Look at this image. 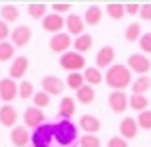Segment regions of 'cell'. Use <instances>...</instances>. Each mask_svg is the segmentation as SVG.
<instances>
[{"label":"cell","mask_w":151,"mask_h":147,"mask_svg":"<svg viewBox=\"0 0 151 147\" xmlns=\"http://www.w3.org/2000/svg\"><path fill=\"white\" fill-rule=\"evenodd\" d=\"M78 141V125L65 119L53 122V143L57 147H76Z\"/></svg>","instance_id":"cell-1"},{"label":"cell","mask_w":151,"mask_h":147,"mask_svg":"<svg viewBox=\"0 0 151 147\" xmlns=\"http://www.w3.org/2000/svg\"><path fill=\"white\" fill-rule=\"evenodd\" d=\"M104 82L112 88V92L114 90H125L129 88L131 84H133V80H131V70L123 66V63H114L112 68H108L106 74H104Z\"/></svg>","instance_id":"cell-2"},{"label":"cell","mask_w":151,"mask_h":147,"mask_svg":"<svg viewBox=\"0 0 151 147\" xmlns=\"http://www.w3.org/2000/svg\"><path fill=\"white\" fill-rule=\"evenodd\" d=\"M33 147H51L53 145V122H43L31 133Z\"/></svg>","instance_id":"cell-3"},{"label":"cell","mask_w":151,"mask_h":147,"mask_svg":"<svg viewBox=\"0 0 151 147\" xmlns=\"http://www.w3.org/2000/svg\"><path fill=\"white\" fill-rule=\"evenodd\" d=\"M59 66H61L65 72L74 74V72H80V70L86 68V59H84V55L78 53V51H68V53H63V55L59 57Z\"/></svg>","instance_id":"cell-4"},{"label":"cell","mask_w":151,"mask_h":147,"mask_svg":"<svg viewBox=\"0 0 151 147\" xmlns=\"http://www.w3.org/2000/svg\"><path fill=\"white\" fill-rule=\"evenodd\" d=\"M127 68H129L131 72L139 74V76H145V74L151 70V59H147L145 53H133V55H129Z\"/></svg>","instance_id":"cell-5"},{"label":"cell","mask_w":151,"mask_h":147,"mask_svg":"<svg viewBox=\"0 0 151 147\" xmlns=\"http://www.w3.org/2000/svg\"><path fill=\"white\" fill-rule=\"evenodd\" d=\"M70 47H74V41H72V35H68V33H57V35H53L49 39V49L53 53H59V55H63V53H68Z\"/></svg>","instance_id":"cell-6"},{"label":"cell","mask_w":151,"mask_h":147,"mask_svg":"<svg viewBox=\"0 0 151 147\" xmlns=\"http://www.w3.org/2000/svg\"><path fill=\"white\" fill-rule=\"evenodd\" d=\"M17 96H19V84L12 78H2L0 80V100H4V104H10Z\"/></svg>","instance_id":"cell-7"},{"label":"cell","mask_w":151,"mask_h":147,"mask_svg":"<svg viewBox=\"0 0 151 147\" xmlns=\"http://www.w3.org/2000/svg\"><path fill=\"white\" fill-rule=\"evenodd\" d=\"M31 37H33V31H31L27 24H19V27H14L12 33H10V43H12L14 47H25V45L31 43Z\"/></svg>","instance_id":"cell-8"},{"label":"cell","mask_w":151,"mask_h":147,"mask_svg":"<svg viewBox=\"0 0 151 147\" xmlns=\"http://www.w3.org/2000/svg\"><path fill=\"white\" fill-rule=\"evenodd\" d=\"M23 121H25L27 129H33V131H35L39 125H43V122H45V115H43V110H41V108L29 106V108H25V112H23Z\"/></svg>","instance_id":"cell-9"},{"label":"cell","mask_w":151,"mask_h":147,"mask_svg":"<svg viewBox=\"0 0 151 147\" xmlns=\"http://www.w3.org/2000/svg\"><path fill=\"white\" fill-rule=\"evenodd\" d=\"M108 106L112 108V112L121 115V112H125L129 108V96L125 92H121V90H114V92L108 94Z\"/></svg>","instance_id":"cell-10"},{"label":"cell","mask_w":151,"mask_h":147,"mask_svg":"<svg viewBox=\"0 0 151 147\" xmlns=\"http://www.w3.org/2000/svg\"><path fill=\"white\" fill-rule=\"evenodd\" d=\"M114 66V47L104 45L102 49H98L96 53V68L98 70H108Z\"/></svg>","instance_id":"cell-11"},{"label":"cell","mask_w":151,"mask_h":147,"mask_svg":"<svg viewBox=\"0 0 151 147\" xmlns=\"http://www.w3.org/2000/svg\"><path fill=\"white\" fill-rule=\"evenodd\" d=\"M27 70H29V57L19 55V57H14V59H12V63H10L8 78H12L14 82H17V80H21V82H23V76L27 74Z\"/></svg>","instance_id":"cell-12"},{"label":"cell","mask_w":151,"mask_h":147,"mask_svg":"<svg viewBox=\"0 0 151 147\" xmlns=\"http://www.w3.org/2000/svg\"><path fill=\"white\" fill-rule=\"evenodd\" d=\"M78 127H80L86 135H96V133L100 131L102 122H100V119L94 117V115H82L80 121H78Z\"/></svg>","instance_id":"cell-13"},{"label":"cell","mask_w":151,"mask_h":147,"mask_svg":"<svg viewBox=\"0 0 151 147\" xmlns=\"http://www.w3.org/2000/svg\"><path fill=\"white\" fill-rule=\"evenodd\" d=\"M41 88H43V92H47L49 96H57V94H61L63 92V88H65V84H63V80H59L57 76H45L43 80H41Z\"/></svg>","instance_id":"cell-14"},{"label":"cell","mask_w":151,"mask_h":147,"mask_svg":"<svg viewBox=\"0 0 151 147\" xmlns=\"http://www.w3.org/2000/svg\"><path fill=\"white\" fill-rule=\"evenodd\" d=\"M41 24H43L45 31H49V33H53V35H57V33H61V29L65 27V19H63L61 14L49 12V14L41 21Z\"/></svg>","instance_id":"cell-15"},{"label":"cell","mask_w":151,"mask_h":147,"mask_svg":"<svg viewBox=\"0 0 151 147\" xmlns=\"http://www.w3.org/2000/svg\"><path fill=\"white\" fill-rule=\"evenodd\" d=\"M10 141H12L14 147H29L31 145V133H29V129L23 127V125L14 127L12 133H10Z\"/></svg>","instance_id":"cell-16"},{"label":"cell","mask_w":151,"mask_h":147,"mask_svg":"<svg viewBox=\"0 0 151 147\" xmlns=\"http://www.w3.org/2000/svg\"><path fill=\"white\" fill-rule=\"evenodd\" d=\"M119 131H121V137L123 139H135L137 133H139V125H137V119H131V117H125L121 125H119Z\"/></svg>","instance_id":"cell-17"},{"label":"cell","mask_w":151,"mask_h":147,"mask_svg":"<svg viewBox=\"0 0 151 147\" xmlns=\"http://www.w3.org/2000/svg\"><path fill=\"white\" fill-rule=\"evenodd\" d=\"M84 19L80 17V14H76L72 12L68 19H65V29H68V35H74V37H80V35H84Z\"/></svg>","instance_id":"cell-18"},{"label":"cell","mask_w":151,"mask_h":147,"mask_svg":"<svg viewBox=\"0 0 151 147\" xmlns=\"http://www.w3.org/2000/svg\"><path fill=\"white\" fill-rule=\"evenodd\" d=\"M17 121H19L17 108H14L12 104H4V106L0 108V125H2V127H12V129H14Z\"/></svg>","instance_id":"cell-19"},{"label":"cell","mask_w":151,"mask_h":147,"mask_svg":"<svg viewBox=\"0 0 151 147\" xmlns=\"http://www.w3.org/2000/svg\"><path fill=\"white\" fill-rule=\"evenodd\" d=\"M74 112H76V100H74V98H70V96L61 98V102H59V119L72 121Z\"/></svg>","instance_id":"cell-20"},{"label":"cell","mask_w":151,"mask_h":147,"mask_svg":"<svg viewBox=\"0 0 151 147\" xmlns=\"http://www.w3.org/2000/svg\"><path fill=\"white\" fill-rule=\"evenodd\" d=\"M100 21H102V8L98 4L88 6V10L84 12V23L88 24V27H96Z\"/></svg>","instance_id":"cell-21"},{"label":"cell","mask_w":151,"mask_h":147,"mask_svg":"<svg viewBox=\"0 0 151 147\" xmlns=\"http://www.w3.org/2000/svg\"><path fill=\"white\" fill-rule=\"evenodd\" d=\"M92 43H94V39H92V35H88V33H84V35H80V37H76L74 39V51L78 53H86V51H90L92 49Z\"/></svg>","instance_id":"cell-22"},{"label":"cell","mask_w":151,"mask_h":147,"mask_svg":"<svg viewBox=\"0 0 151 147\" xmlns=\"http://www.w3.org/2000/svg\"><path fill=\"white\" fill-rule=\"evenodd\" d=\"M94 98H96V92H94V88L88 86V84L82 86V88L76 92V102H80V104H92Z\"/></svg>","instance_id":"cell-23"},{"label":"cell","mask_w":151,"mask_h":147,"mask_svg":"<svg viewBox=\"0 0 151 147\" xmlns=\"http://www.w3.org/2000/svg\"><path fill=\"white\" fill-rule=\"evenodd\" d=\"M129 106L133 110H139V112L149 110V98L145 96V94H133V96L129 98Z\"/></svg>","instance_id":"cell-24"},{"label":"cell","mask_w":151,"mask_h":147,"mask_svg":"<svg viewBox=\"0 0 151 147\" xmlns=\"http://www.w3.org/2000/svg\"><path fill=\"white\" fill-rule=\"evenodd\" d=\"M149 88H151V78L149 76H139V78L133 80V84H131L133 94H145Z\"/></svg>","instance_id":"cell-25"},{"label":"cell","mask_w":151,"mask_h":147,"mask_svg":"<svg viewBox=\"0 0 151 147\" xmlns=\"http://www.w3.org/2000/svg\"><path fill=\"white\" fill-rule=\"evenodd\" d=\"M84 78H86V84L88 86H96V84H100L102 80H104V76H102V72L96 68V66H92V68H86L84 70Z\"/></svg>","instance_id":"cell-26"},{"label":"cell","mask_w":151,"mask_h":147,"mask_svg":"<svg viewBox=\"0 0 151 147\" xmlns=\"http://www.w3.org/2000/svg\"><path fill=\"white\" fill-rule=\"evenodd\" d=\"M104 10H106V14H108L112 21H121V19L127 14L125 4H121V2H110V4H106Z\"/></svg>","instance_id":"cell-27"},{"label":"cell","mask_w":151,"mask_h":147,"mask_svg":"<svg viewBox=\"0 0 151 147\" xmlns=\"http://www.w3.org/2000/svg\"><path fill=\"white\" fill-rule=\"evenodd\" d=\"M19 8L14 6V4H4L2 8H0V19L4 21V23H14L17 19H19Z\"/></svg>","instance_id":"cell-28"},{"label":"cell","mask_w":151,"mask_h":147,"mask_svg":"<svg viewBox=\"0 0 151 147\" xmlns=\"http://www.w3.org/2000/svg\"><path fill=\"white\" fill-rule=\"evenodd\" d=\"M27 10H29V17L31 19H37V21L39 19L43 21L47 17V4H43V2H33V4H29Z\"/></svg>","instance_id":"cell-29"},{"label":"cell","mask_w":151,"mask_h":147,"mask_svg":"<svg viewBox=\"0 0 151 147\" xmlns=\"http://www.w3.org/2000/svg\"><path fill=\"white\" fill-rule=\"evenodd\" d=\"M65 84H68L72 90H76V92H78L82 86H86V78H84V74H82V72H74V74H70V76H68Z\"/></svg>","instance_id":"cell-30"},{"label":"cell","mask_w":151,"mask_h":147,"mask_svg":"<svg viewBox=\"0 0 151 147\" xmlns=\"http://www.w3.org/2000/svg\"><path fill=\"white\" fill-rule=\"evenodd\" d=\"M141 24L139 23H131L129 27L125 29V39L129 41V43H135V41H139L141 39Z\"/></svg>","instance_id":"cell-31"},{"label":"cell","mask_w":151,"mask_h":147,"mask_svg":"<svg viewBox=\"0 0 151 147\" xmlns=\"http://www.w3.org/2000/svg\"><path fill=\"white\" fill-rule=\"evenodd\" d=\"M14 45L12 43H8V41H2L0 43V61H10V59H14Z\"/></svg>","instance_id":"cell-32"},{"label":"cell","mask_w":151,"mask_h":147,"mask_svg":"<svg viewBox=\"0 0 151 147\" xmlns=\"http://www.w3.org/2000/svg\"><path fill=\"white\" fill-rule=\"evenodd\" d=\"M19 96L23 98V100L35 96V88H33V84H31L29 80H23V82L19 84Z\"/></svg>","instance_id":"cell-33"},{"label":"cell","mask_w":151,"mask_h":147,"mask_svg":"<svg viewBox=\"0 0 151 147\" xmlns=\"http://www.w3.org/2000/svg\"><path fill=\"white\" fill-rule=\"evenodd\" d=\"M49 102H51V96L47 92H35V96H33L35 108H45V106H49Z\"/></svg>","instance_id":"cell-34"},{"label":"cell","mask_w":151,"mask_h":147,"mask_svg":"<svg viewBox=\"0 0 151 147\" xmlns=\"http://www.w3.org/2000/svg\"><path fill=\"white\" fill-rule=\"evenodd\" d=\"M78 147H100V139L96 135H82L78 141Z\"/></svg>","instance_id":"cell-35"},{"label":"cell","mask_w":151,"mask_h":147,"mask_svg":"<svg viewBox=\"0 0 151 147\" xmlns=\"http://www.w3.org/2000/svg\"><path fill=\"white\" fill-rule=\"evenodd\" d=\"M137 125H139V129L149 131V129H151V110H143V112H139V117H137Z\"/></svg>","instance_id":"cell-36"},{"label":"cell","mask_w":151,"mask_h":147,"mask_svg":"<svg viewBox=\"0 0 151 147\" xmlns=\"http://www.w3.org/2000/svg\"><path fill=\"white\" fill-rule=\"evenodd\" d=\"M139 47H141V51H143L145 55H149V53H151V33H143V35H141V39H139Z\"/></svg>","instance_id":"cell-37"},{"label":"cell","mask_w":151,"mask_h":147,"mask_svg":"<svg viewBox=\"0 0 151 147\" xmlns=\"http://www.w3.org/2000/svg\"><path fill=\"white\" fill-rule=\"evenodd\" d=\"M106 147H129V143H127V139H123L119 135V137H110L106 141Z\"/></svg>","instance_id":"cell-38"},{"label":"cell","mask_w":151,"mask_h":147,"mask_svg":"<svg viewBox=\"0 0 151 147\" xmlns=\"http://www.w3.org/2000/svg\"><path fill=\"white\" fill-rule=\"evenodd\" d=\"M51 8H53V12H55V14H63V12L72 10V4H68V2H55Z\"/></svg>","instance_id":"cell-39"},{"label":"cell","mask_w":151,"mask_h":147,"mask_svg":"<svg viewBox=\"0 0 151 147\" xmlns=\"http://www.w3.org/2000/svg\"><path fill=\"white\" fill-rule=\"evenodd\" d=\"M10 33H12V31L8 29V23H4V21L0 19V43H2V41H6V39L10 37Z\"/></svg>","instance_id":"cell-40"},{"label":"cell","mask_w":151,"mask_h":147,"mask_svg":"<svg viewBox=\"0 0 151 147\" xmlns=\"http://www.w3.org/2000/svg\"><path fill=\"white\" fill-rule=\"evenodd\" d=\"M141 19L143 21H149L151 23V2H147V4H141Z\"/></svg>","instance_id":"cell-41"},{"label":"cell","mask_w":151,"mask_h":147,"mask_svg":"<svg viewBox=\"0 0 151 147\" xmlns=\"http://www.w3.org/2000/svg\"><path fill=\"white\" fill-rule=\"evenodd\" d=\"M125 10H127V14H137V12H141V4L129 2V4H125Z\"/></svg>","instance_id":"cell-42"},{"label":"cell","mask_w":151,"mask_h":147,"mask_svg":"<svg viewBox=\"0 0 151 147\" xmlns=\"http://www.w3.org/2000/svg\"><path fill=\"white\" fill-rule=\"evenodd\" d=\"M29 147H33V145H29Z\"/></svg>","instance_id":"cell-43"},{"label":"cell","mask_w":151,"mask_h":147,"mask_svg":"<svg viewBox=\"0 0 151 147\" xmlns=\"http://www.w3.org/2000/svg\"><path fill=\"white\" fill-rule=\"evenodd\" d=\"M76 147H78V145H76Z\"/></svg>","instance_id":"cell-44"}]
</instances>
